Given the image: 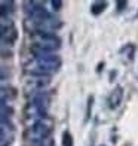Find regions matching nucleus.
<instances>
[{
  "mask_svg": "<svg viewBox=\"0 0 138 146\" xmlns=\"http://www.w3.org/2000/svg\"><path fill=\"white\" fill-rule=\"evenodd\" d=\"M12 12H14V3L0 2V18H9Z\"/></svg>",
  "mask_w": 138,
  "mask_h": 146,
  "instance_id": "obj_8",
  "label": "nucleus"
},
{
  "mask_svg": "<svg viewBox=\"0 0 138 146\" xmlns=\"http://www.w3.org/2000/svg\"><path fill=\"white\" fill-rule=\"evenodd\" d=\"M51 6L54 11H60L62 8V2H60V0H54V2H51Z\"/></svg>",
  "mask_w": 138,
  "mask_h": 146,
  "instance_id": "obj_13",
  "label": "nucleus"
},
{
  "mask_svg": "<svg viewBox=\"0 0 138 146\" xmlns=\"http://www.w3.org/2000/svg\"><path fill=\"white\" fill-rule=\"evenodd\" d=\"M11 76V72L6 69V67H3V66H0V82L2 81H6Z\"/></svg>",
  "mask_w": 138,
  "mask_h": 146,
  "instance_id": "obj_12",
  "label": "nucleus"
},
{
  "mask_svg": "<svg viewBox=\"0 0 138 146\" xmlns=\"http://www.w3.org/2000/svg\"><path fill=\"white\" fill-rule=\"evenodd\" d=\"M3 140H5V130H3L2 125H0V145L3 143Z\"/></svg>",
  "mask_w": 138,
  "mask_h": 146,
  "instance_id": "obj_14",
  "label": "nucleus"
},
{
  "mask_svg": "<svg viewBox=\"0 0 138 146\" xmlns=\"http://www.w3.org/2000/svg\"><path fill=\"white\" fill-rule=\"evenodd\" d=\"M52 130H54V121L49 116H45L28 124L27 131H25V139L31 140L33 143H39L43 139L49 137Z\"/></svg>",
  "mask_w": 138,
  "mask_h": 146,
  "instance_id": "obj_3",
  "label": "nucleus"
},
{
  "mask_svg": "<svg viewBox=\"0 0 138 146\" xmlns=\"http://www.w3.org/2000/svg\"><path fill=\"white\" fill-rule=\"evenodd\" d=\"M122 54H128V55H126V58L131 61V60L134 58V54H135V46H134V45H126V46L123 48Z\"/></svg>",
  "mask_w": 138,
  "mask_h": 146,
  "instance_id": "obj_10",
  "label": "nucleus"
},
{
  "mask_svg": "<svg viewBox=\"0 0 138 146\" xmlns=\"http://www.w3.org/2000/svg\"><path fill=\"white\" fill-rule=\"evenodd\" d=\"M117 6H119V9H122V6H126V2H119Z\"/></svg>",
  "mask_w": 138,
  "mask_h": 146,
  "instance_id": "obj_15",
  "label": "nucleus"
},
{
  "mask_svg": "<svg viewBox=\"0 0 138 146\" xmlns=\"http://www.w3.org/2000/svg\"><path fill=\"white\" fill-rule=\"evenodd\" d=\"M51 84V76H40V75H28L24 78V90L27 96H34L45 92V90Z\"/></svg>",
  "mask_w": 138,
  "mask_h": 146,
  "instance_id": "obj_5",
  "label": "nucleus"
},
{
  "mask_svg": "<svg viewBox=\"0 0 138 146\" xmlns=\"http://www.w3.org/2000/svg\"><path fill=\"white\" fill-rule=\"evenodd\" d=\"M51 106V98L48 92H40V94H34L30 97V102L27 103L24 109V115L28 119V124L33 121H37L40 118L48 116V110Z\"/></svg>",
  "mask_w": 138,
  "mask_h": 146,
  "instance_id": "obj_2",
  "label": "nucleus"
},
{
  "mask_svg": "<svg viewBox=\"0 0 138 146\" xmlns=\"http://www.w3.org/2000/svg\"><path fill=\"white\" fill-rule=\"evenodd\" d=\"M122 98H123V88L122 87H116L111 94L108 96V106L111 109H116L117 106L122 103Z\"/></svg>",
  "mask_w": 138,
  "mask_h": 146,
  "instance_id": "obj_6",
  "label": "nucleus"
},
{
  "mask_svg": "<svg viewBox=\"0 0 138 146\" xmlns=\"http://www.w3.org/2000/svg\"><path fill=\"white\" fill-rule=\"evenodd\" d=\"M16 97V90L11 85H0V100L5 102H11L12 98Z\"/></svg>",
  "mask_w": 138,
  "mask_h": 146,
  "instance_id": "obj_7",
  "label": "nucleus"
},
{
  "mask_svg": "<svg viewBox=\"0 0 138 146\" xmlns=\"http://www.w3.org/2000/svg\"><path fill=\"white\" fill-rule=\"evenodd\" d=\"M106 8H107V3L106 2H95V3H92V6H91V12L94 15H100Z\"/></svg>",
  "mask_w": 138,
  "mask_h": 146,
  "instance_id": "obj_9",
  "label": "nucleus"
},
{
  "mask_svg": "<svg viewBox=\"0 0 138 146\" xmlns=\"http://www.w3.org/2000/svg\"><path fill=\"white\" fill-rule=\"evenodd\" d=\"M62 146H73V137L68 131H65L62 134Z\"/></svg>",
  "mask_w": 138,
  "mask_h": 146,
  "instance_id": "obj_11",
  "label": "nucleus"
},
{
  "mask_svg": "<svg viewBox=\"0 0 138 146\" xmlns=\"http://www.w3.org/2000/svg\"><path fill=\"white\" fill-rule=\"evenodd\" d=\"M33 58L25 64V72L28 75H40V76H51L52 73L60 70L61 58L55 52H45L36 48H30Z\"/></svg>",
  "mask_w": 138,
  "mask_h": 146,
  "instance_id": "obj_1",
  "label": "nucleus"
},
{
  "mask_svg": "<svg viewBox=\"0 0 138 146\" xmlns=\"http://www.w3.org/2000/svg\"><path fill=\"white\" fill-rule=\"evenodd\" d=\"M31 40H33L31 48L40 49L45 52H55L61 46V39L55 33H43V31L31 33Z\"/></svg>",
  "mask_w": 138,
  "mask_h": 146,
  "instance_id": "obj_4",
  "label": "nucleus"
}]
</instances>
